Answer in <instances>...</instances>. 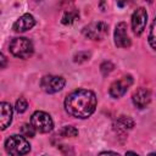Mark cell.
Here are the masks:
<instances>
[{
  "label": "cell",
  "instance_id": "cell-1",
  "mask_svg": "<svg viewBox=\"0 0 156 156\" xmlns=\"http://www.w3.org/2000/svg\"><path fill=\"white\" fill-rule=\"evenodd\" d=\"M98 105V99L94 91L88 89H77L69 93L65 99V110L68 115L76 118L90 117Z\"/></svg>",
  "mask_w": 156,
  "mask_h": 156
},
{
  "label": "cell",
  "instance_id": "cell-2",
  "mask_svg": "<svg viewBox=\"0 0 156 156\" xmlns=\"http://www.w3.org/2000/svg\"><path fill=\"white\" fill-rule=\"evenodd\" d=\"M5 150L11 156H23L30 151V145L23 135L12 134L5 140Z\"/></svg>",
  "mask_w": 156,
  "mask_h": 156
},
{
  "label": "cell",
  "instance_id": "cell-3",
  "mask_svg": "<svg viewBox=\"0 0 156 156\" xmlns=\"http://www.w3.org/2000/svg\"><path fill=\"white\" fill-rule=\"evenodd\" d=\"M10 51L13 56L20 58H29L34 52L33 43L24 37H17L13 38L10 41Z\"/></svg>",
  "mask_w": 156,
  "mask_h": 156
},
{
  "label": "cell",
  "instance_id": "cell-4",
  "mask_svg": "<svg viewBox=\"0 0 156 156\" xmlns=\"http://www.w3.org/2000/svg\"><path fill=\"white\" fill-rule=\"evenodd\" d=\"M30 124L39 133H49L54 128V121L51 116L44 111H35L30 117Z\"/></svg>",
  "mask_w": 156,
  "mask_h": 156
},
{
  "label": "cell",
  "instance_id": "cell-5",
  "mask_svg": "<svg viewBox=\"0 0 156 156\" xmlns=\"http://www.w3.org/2000/svg\"><path fill=\"white\" fill-rule=\"evenodd\" d=\"M107 33H108V26L102 21L91 22L83 28L84 37L91 40H102L107 35Z\"/></svg>",
  "mask_w": 156,
  "mask_h": 156
},
{
  "label": "cell",
  "instance_id": "cell-6",
  "mask_svg": "<svg viewBox=\"0 0 156 156\" xmlns=\"http://www.w3.org/2000/svg\"><path fill=\"white\" fill-rule=\"evenodd\" d=\"M66 85V80L63 77L60 76H44L40 80L41 89L48 94H55L60 90H62Z\"/></svg>",
  "mask_w": 156,
  "mask_h": 156
},
{
  "label": "cell",
  "instance_id": "cell-7",
  "mask_svg": "<svg viewBox=\"0 0 156 156\" xmlns=\"http://www.w3.org/2000/svg\"><path fill=\"white\" fill-rule=\"evenodd\" d=\"M132 84H133V77H132L130 74L123 76V77H121L119 79L115 80V82L110 85L108 93H110V95H111L112 98L118 99V98L123 96V95L127 93L128 88H129Z\"/></svg>",
  "mask_w": 156,
  "mask_h": 156
},
{
  "label": "cell",
  "instance_id": "cell-8",
  "mask_svg": "<svg viewBox=\"0 0 156 156\" xmlns=\"http://www.w3.org/2000/svg\"><path fill=\"white\" fill-rule=\"evenodd\" d=\"M147 22V12L144 7H138L132 15V29L135 35H140Z\"/></svg>",
  "mask_w": 156,
  "mask_h": 156
},
{
  "label": "cell",
  "instance_id": "cell-9",
  "mask_svg": "<svg viewBox=\"0 0 156 156\" xmlns=\"http://www.w3.org/2000/svg\"><path fill=\"white\" fill-rule=\"evenodd\" d=\"M115 44L118 48H129L132 45V40L127 32V24L124 22H119L115 29Z\"/></svg>",
  "mask_w": 156,
  "mask_h": 156
},
{
  "label": "cell",
  "instance_id": "cell-10",
  "mask_svg": "<svg viewBox=\"0 0 156 156\" xmlns=\"http://www.w3.org/2000/svg\"><path fill=\"white\" fill-rule=\"evenodd\" d=\"M34 24H35L34 17L30 13H24L15 21V23L12 24V29L16 33H23V32H27L28 29L33 28Z\"/></svg>",
  "mask_w": 156,
  "mask_h": 156
},
{
  "label": "cell",
  "instance_id": "cell-11",
  "mask_svg": "<svg viewBox=\"0 0 156 156\" xmlns=\"http://www.w3.org/2000/svg\"><path fill=\"white\" fill-rule=\"evenodd\" d=\"M132 100L138 108H145L151 101V93L146 88H138L133 93Z\"/></svg>",
  "mask_w": 156,
  "mask_h": 156
},
{
  "label": "cell",
  "instance_id": "cell-12",
  "mask_svg": "<svg viewBox=\"0 0 156 156\" xmlns=\"http://www.w3.org/2000/svg\"><path fill=\"white\" fill-rule=\"evenodd\" d=\"M12 122V107L9 102L0 104V124L1 129L5 130Z\"/></svg>",
  "mask_w": 156,
  "mask_h": 156
},
{
  "label": "cell",
  "instance_id": "cell-13",
  "mask_svg": "<svg viewBox=\"0 0 156 156\" xmlns=\"http://www.w3.org/2000/svg\"><path fill=\"white\" fill-rule=\"evenodd\" d=\"M78 20H79V12L76 9H68L65 11L61 22L65 26H69V24H73L74 22H77Z\"/></svg>",
  "mask_w": 156,
  "mask_h": 156
},
{
  "label": "cell",
  "instance_id": "cell-14",
  "mask_svg": "<svg viewBox=\"0 0 156 156\" xmlns=\"http://www.w3.org/2000/svg\"><path fill=\"white\" fill-rule=\"evenodd\" d=\"M134 126V122L130 117L128 116H121L117 121H116V127L117 129H123V130H127V129H130L132 127Z\"/></svg>",
  "mask_w": 156,
  "mask_h": 156
},
{
  "label": "cell",
  "instance_id": "cell-15",
  "mask_svg": "<svg viewBox=\"0 0 156 156\" xmlns=\"http://www.w3.org/2000/svg\"><path fill=\"white\" fill-rule=\"evenodd\" d=\"M58 135L62 138H74L78 135V130L72 126H65L58 130Z\"/></svg>",
  "mask_w": 156,
  "mask_h": 156
},
{
  "label": "cell",
  "instance_id": "cell-16",
  "mask_svg": "<svg viewBox=\"0 0 156 156\" xmlns=\"http://www.w3.org/2000/svg\"><path fill=\"white\" fill-rule=\"evenodd\" d=\"M149 44L154 50H156V18L151 24V29L149 33Z\"/></svg>",
  "mask_w": 156,
  "mask_h": 156
},
{
  "label": "cell",
  "instance_id": "cell-17",
  "mask_svg": "<svg viewBox=\"0 0 156 156\" xmlns=\"http://www.w3.org/2000/svg\"><path fill=\"white\" fill-rule=\"evenodd\" d=\"M21 133L24 138H33L35 134V129L32 124H23L21 128Z\"/></svg>",
  "mask_w": 156,
  "mask_h": 156
},
{
  "label": "cell",
  "instance_id": "cell-18",
  "mask_svg": "<svg viewBox=\"0 0 156 156\" xmlns=\"http://www.w3.org/2000/svg\"><path fill=\"white\" fill-rule=\"evenodd\" d=\"M27 107H28V102H27V100H26L24 98H20V99L16 101L15 108H16V111H17L18 113H23V112L27 110Z\"/></svg>",
  "mask_w": 156,
  "mask_h": 156
},
{
  "label": "cell",
  "instance_id": "cell-19",
  "mask_svg": "<svg viewBox=\"0 0 156 156\" xmlns=\"http://www.w3.org/2000/svg\"><path fill=\"white\" fill-rule=\"evenodd\" d=\"M89 57H90V52H88V51H79L78 54H76L74 55V62H84V61H87V60H89Z\"/></svg>",
  "mask_w": 156,
  "mask_h": 156
},
{
  "label": "cell",
  "instance_id": "cell-20",
  "mask_svg": "<svg viewBox=\"0 0 156 156\" xmlns=\"http://www.w3.org/2000/svg\"><path fill=\"white\" fill-rule=\"evenodd\" d=\"M113 68H115V66H113V63H111L110 61H105V62H102L101 66H100V71H101V73H102L104 76L108 74Z\"/></svg>",
  "mask_w": 156,
  "mask_h": 156
},
{
  "label": "cell",
  "instance_id": "cell-21",
  "mask_svg": "<svg viewBox=\"0 0 156 156\" xmlns=\"http://www.w3.org/2000/svg\"><path fill=\"white\" fill-rule=\"evenodd\" d=\"M99 156H121V155L113 151H104V152H100Z\"/></svg>",
  "mask_w": 156,
  "mask_h": 156
},
{
  "label": "cell",
  "instance_id": "cell-22",
  "mask_svg": "<svg viewBox=\"0 0 156 156\" xmlns=\"http://www.w3.org/2000/svg\"><path fill=\"white\" fill-rule=\"evenodd\" d=\"M126 156H139V155L135 154V152H133V151H128V152L126 154Z\"/></svg>",
  "mask_w": 156,
  "mask_h": 156
},
{
  "label": "cell",
  "instance_id": "cell-23",
  "mask_svg": "<svg viewBox=\"0 0 156 156\" xmlns=\"http://www.w3.org/2000/svg\"><path fill=\"white\" fill-rule=\"evenodd\" d=\"M1 61H2V68L5 67V62H6V57L4 56V54H1Z\"/></svg>",
  "mask_w": 156,
  "mask_h": 156
},
{
  "label": "cell",
  "instance_id": "cell-24",
  "mask_svg": "<svg viewBox=\"0 0 156 156\" xmlns=\"http://www.w3.org/2000/svg\"><path fill=\"white\" fill-rule=\"evenodd\" d=\"M149 156H156V152H151V154H149Z\"/></svg>",
  "mask_w": 156,
  "mask_h": 156
}]
</instances>
